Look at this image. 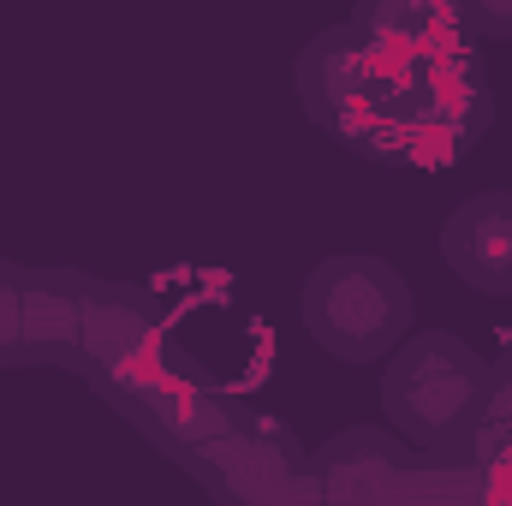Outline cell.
Masks as SVG:
<instances>
[{
    "label": "cell",
    "instance_id": "6da1fadb",
    "mask_svg": "<svg viewBox=\"0 0 512 506\" xmlns=\"http://www.w3.org/2000/svg\"><path fill=\"white\" fill-rule=\"evenodd\" d=\"M292 96L322 137L370 167H453L495 120L483 48H399L352 18L298 48Z\"/></svg>",
    "mask_w": 512,
    "mask_h": 506
},
{
    "label": "cell",
    "instance_id": "7a4b0ae2",
    "mask_svg": "<svg viewBox=\"0 0 512 506\" xmlns=\"http://www.w3.org/2000/svg\"><path fill=\"white\" fill-rule=\"evenodd\" d=\"M382 364L387 429H399L405 447L429 453L435 465H471V429L489 393V358L471 340L429 328L405 334Z\"/></svg>",
    "mask_w": 512,
    "mask_h": 506
},
{
    "label": "cell",
    "instance_id": "3957f363",
    "mask_svg": "<svg viewBox=\"0 0 512 506\" xmlns=\"http://www.w3.org/2000/svg\"><path fill=\"white\" fill-rule=\"evenodd\" d=\"M191 370H197V358L179 346L173 304L161 292H149L137 280H108V274L84 280V340H78L72 376L96 399L126 411L143 393L191 376Z\"/></svg>",
    "mask_w": 512,
    "mask_h": 506
},
{
    "label": "cell",
    "instance_id": "277c9868",
    "mask_svg": "<svg viewBox=\"0 0 512 506\" xmlns=\"http://www.w3.org/2000/svg\"><path fill=\"white\" fill-rule=\"evenodd\" d=\"M298 310H304V334L334 364L358 370V364H382L411 334L417 298H411V280L387 256L346 251V256H322L304 274Z\"/></svg>",
    "mask_w": 512,
    "mask_h": 506
},
{
    "label": "cell",
    "instance_id": "5b68a950",
    "mask_svg": "<svg viewBox=\"0 0 512 506\" xmlns=\"http://www.w3.org/2000/svg\"><path fill=\"white\" fill-rule=\"evenodd\" d=\"M173 465L227 506L316 501L304 441H298L280 417H268V411H256V405H245V411H239L227 429H215L209 441L185 447Z\"/></svg>",
    "mask_w": 512,
    "mask_h": 506
},
{
    "label": "cell",
    "instance_id": "8992f818",
    "mask_svg": "<svg viewBox=\"0 0 512 506\" xmlns=\"http://www.w3.org/2000/svg\"><path fill=\"white\" fill-rule=\"evenodd\" d=\"M90 268H30L0 256V370H72Z\"/></svg>",
    "mask_w": 512,
    "mask_h": 506
},
{
    "label": "cell",
    "instance_id": "52a82bcc",
    "mask_svg": "<svg viewBox=\"0 0 512 506\" xmlns=\"http://www.w3.org/2000/svg\"><path fill=\"white\" fill-rule=\"evenodd\" d=\"M310 483L316 501L328 506H382L411 495V459H405V435L399 429H340L310 453Z\"/></svg>",
    "mask_w": 512,
    "mask_h": 506
},
{
    "label": "cell",
    "instance_id": "ba28073f",
    "mask_svg": "<svg viewBox=\"0 0 512 506\" xmlns=\"http://www.w3.org/2000/svg\"><path fill=\"white\" fill-rule=\"evenodd\" d=\"M441 256L447 268L483 292L512 298V191H477L441 221Z\"/></svg>",
    "mask_w": 512,
    "mask_h": 506
},
{
    "label": "cell",
    "instance_id": "9c48e42d",
    "mask_svg": "<svg viewBox=\"0 0 512 506\" xmlns=\"http://www.w3.org/2000/svg\"><path fill=\"white\" fill-rule=\"evenodd\" d=\"M352 24L399 42V48H429V54H465L483 48V36L471 30L465 0H352Z\"/></svg>",
    "mask_w": 512,
    "mask_h": 506
},
{
    "label": "cell",
    "instance_id": "30bf717a",
    "mask_svg": "<svg viewBox=\"0 0 512 506\" xmlns=\"http://www.w3.org/2000/svg\"><path fill=\"white\" fill-rule=\"evenodd\" d=\"M512 453V340L501 346V358L489 364V393L471 429V465H495Z\"/></svg>",
    "mask_w": 512,
    "mask_h": 506
},
{
    "label": "cell",
    "instance_id": "8fae6325",
    "mask_svg": "<svg viewBox=\"0 0 512 506\" xmlns=\"http://www.w3.org/2000/svg\"><path fill=\"white\" fill-rule=\"evenodd\" d=\"M465 12L483 42H512V0H465Z\"/></svg>",
    "mask_w": 512,
    "mask_h": 506
}]
</instances>
